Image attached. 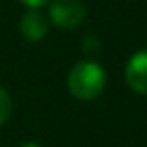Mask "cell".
I'll return each mask as SVG.
<instances>
[{
  "label": "cell",
  "instance_id": "52a82bcc",
  "mask_svg": "<svg viewBox=\"0 0 147 147\" xmlns=\"http://www.w3.org/2000/svg\"><path fill=\"white\" fill-rule=\"evenodd\" d=\"M19 147H41L39 144H36V142H22Z\"/></svg>",
  "mask_w": 147,
  "mask_h": 147
},
{
  "label": "cell",
  "instance_id": "3957f363",
  "mask_svg": "<svg viewBox=\"0 0 147 147\" xmlns=\"http://www.w3.org/2000/svg\"><path fill=\"white\" fill-rule=\"evenodd\" d=\"M127 84L138 93H147V50H140L129 60L125 69Z\"/></svg>",
  "mask_w": 147,
  "mask_h": 147
},
{
  "label": "cell",
  "instance_id": "277c9868",
  "mask_svg": "<svg viewBox=\"0 0 147 147\" xmlns=\"http://www.w3.org/2000/svg\"><path fill=\"white\" fill-rule=\"evenodd\" d=\"M49 32V22L39 11L32 9L21 19V34L30 41H39L47 36Z\"/></svg>",
  "mask_w": 147,
  "mask_h": 147
},
{
  "label": "cell",
  "instance_id": "6da1fadb",
  "mask_svg": "<svg viewBox=\"0 0 147 147\" xmlns=\"http://www.w3.org/2000/svg\"><path fill=\"white\" fill-rule=\"evenodd\" d=\"M104 86H106V73L95 61H78L69 71L67 88L80 100H91L99 97Z\"/></svg>",
  "mask_w": 147,
  "mask_h": 147
},
{
  "label": "cell",
  "instance_id": "8992f818",
  "mask_svg": "<svg viewBox=\"0 0 147 147\" xmlns=\"http://www.w3.org/2000/svg\"><path fill=\"white\" fill-rule=\"evenodd\" d=\"M19 2L24 4V6H28V7H32V9H37V7L45 6L49 0H19Z\"/></svg>",
  "mask_w": 147,
  "mask_h": 147
},
{
  "label": "cell",
  "instance_id": "5b68a950",
  "mask_svg": "<svg viewBox=\"0 0 147 147\" xmlns=\"http://www.w3.org/2000/svg\"><path fill=\"white\" fill-rule=\"evenodd\" d=\"M9 114H11V99L6 93V90L0 88V125H4L9 119Z\"/></svg>",
  "mask_w": 147,
  "mask_h": 147
},
{
  "label": "cell",
  "instance_id": "7a4b0ae2",
  "mask_svg": "<svg viewBox=\"0 0 147 147\" xmlns=\"http://www.w3.org/2000/svg\"><path fill=\"white\" fill-rule=\"evenodd\" d=\"M50 21L60 28H75L86 17L82 0H54L50 4Z\"/></svg>",
  "mask_w": 147,
  "mask_h": 147
}]
</instances>
